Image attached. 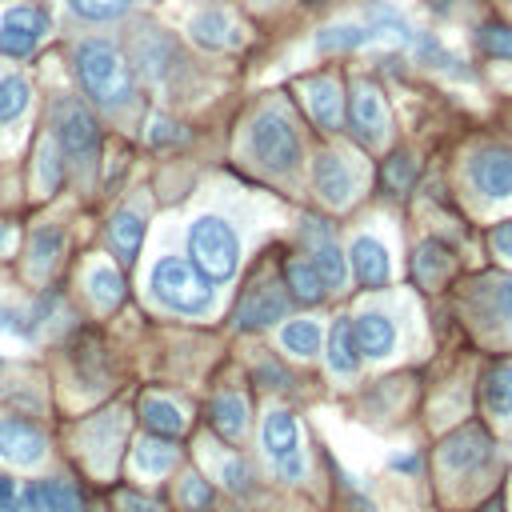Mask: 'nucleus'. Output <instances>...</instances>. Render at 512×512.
<instances>
[{
    "label": "nucleus",
    "instance_id": "37",
    "mask_svg": "<svg viewBox=\"0 0 512 512\" xmlns=\"http://www.w3.org/2000/svg\"><path fill=\"white\" fill-rule=\"evenodd\" d=\"M412 180H416V160H412L408 152H396V156L384 164V184H388L392 192H408Z\"/></svg>",
    "mask_w": 512,
    "mask_h": 512
},
{
    "label": "nucleus",
    "instance_id": "23",
    "mask_svg": "<svg viewBox=\"0 0 512 512\" xmlns=\"http://www.w3.org/2000/svg\"><path fill=\"white\" fill-rule=\"evenodd\" d=\"M108 244H112V252H116L124 264H132L136 252H140V244H144V220H140L132 208L112 212V220H108Z\"/></svg>",
    "mask_w": 512,
    "mask_h": 512
},
{
    "label": "nucleus",
    "instance_id": "9",
    "mask_svg": "<svg viewBox=\"0 0 512 512\" xmlns=\"http://www.w3.org/2000/svg\"><path fill=\"white\" fill-rule=\"evenodd\" d=\"M468 184L484 200H512V148L488 144L468 160Z\"/></svg>",
    "mask_w": 512,
    "mask_h": 512
},
{
    "label": "nucleus",
    "instance_id": "19",
    "mask_svg": "<svg viewBox=\"0 0 512 512\" xmlns=\"http://www.w3.org/2000/svg\"><path fill=\"white\" fill-rule=\"evenodd\" d=\"M24 512H80V496L64 480H32L20 492Z\"/></svg>",
    "mask_w": 512,
    "mask_h": 512
},
{
    "label": "nucleus",
    "instance_id": "12",
    "mask_svg": "<svg viewBox=\"0 0 512 512\" xmlns=\"http://www.w3.org/2000/svg\"><path fill=\"white\" fill-rule=\"evenodd\" d=\"M48 456V436L24 416H0V460L16 468H36Z\"/></svg>",
    "mask_w": 512,
    "mask_h": 512
},
{
    "label": "nucleus",
    "instance_id": "36",
    "mask_svg": "<svg viewBox=\"0 0 512 512\" xmlns=\"http://www.w3.org/2000/svg\"><path fill=\"white\" fill-rule=\"evenodd\" d=\"M68 8L80 16V20H92V24H108V20H120L132 0H68Z\"/></svg>",
    "mask_w": 512,
    "mask_h": 512
},
{
    "label": "nucleus",
    "instance_id": "45",
    "mask_svg": "<svg viewBox=\"0 0 512 512\" xmlns=\"http://www.w3.org/2000/svg\"><path fill=\"white\" fill-rule=\"evenodd\" d=\"M116 508L120 512H156V504L140 492H116Z\"/></svg>",
    "mask_w": 512,
    "mask_h": 512
},
{
    "label": "nucleus",
    "instance_id": "38",
    "mask_svg": "<svg viewBox=\"0 0 512 512\" xmlns=\"http://www.w3.org/2000/svg\"><path fill=\"white\" fill-rule=\"evenodd\" d=\"M480 48L496 60H512V28L508 24H484L480 28Z\"/></svg>",
    "mask_w": 512,
    "mask_h": 512
},
{
    "label": "nucleus",
    "instance_id": "7",
    "mask_svg": "<svg viewBox=\"0 0 512 512\" xmlns=\"http://www.w3.org/2000/svg\"><path fill=\"white\" fill-rule=\"evenodd\" d=\"M312 184L328 208H348L360 192V168L340 152H320L312 164Z\"/></svg>",
    "mask_w": 512,
    "mask_h": 512
},
{
    "label": "nucleus",
    "instance_id": "14",
    "mask_svg": "<svg viewBox=\"0 0 512 512\" xmlns=\"http://www.w3.org/2000/svg\"><path fill=\"white\" fill-rule=\"evenodd\" d=\"M188 36H192V44H200V48H208V52H232V48L244 44V28L232 20L228 8H216V4L200 8V12L188 20Z\"/></svg>",
    "mask_w": 512,
    "mask_h": 512
},
{
    "label": "nucleus",
    "instance_id": "40",
    "mask_svg": "<svg viewBox=\"0 0 512 512\" xmlns=\"http://www.w3.org/2000/svg\"><path fill=\"white\" fill-rule=\"evenodd\" d=\"M220 480H224L228 492H252V468H248L240 456H228V460L220 464Z\"/></svg>",
    "mask_w": 512,
    "mask_h": 512
},
{
    "label": "nucleus",
    "instance_id": "2",
    "mask_svg": "<svg viewBox=\"0 0 512 512\" xmlns=\"http://www.w3.org/2000/svg\"><path fill=\"white\" fill-rule=\"evenodd\" d=\"M148 292L160 308L180 312V316H208L216 308L212 280L184 256H160L148 272Z\"/></svg>",
    "mask_w": 512,
    "mask_h": 512
},
{
    "label": "nucleus",
    "instance_id": "4",
    "mask_svg": "<svg viewBox=\"0 0 512 512\" xmlns=\"http://www.w3.org/2000/svg\"><path fill=\"white\" fill-rule=\"evenodd\" d=\"M248 152L272 172H292L300 164V136L284 108H264L248 124Z\"/></svg>",
    "mask_w": 512,
    "mask_h": 512
},
{
    "label": "nucleus",
    "instance_id": "1",
    "mask_svg": "<svg viewBox=\"0 0 512 512\" xmlns=\"http://www.w3.org/2000/svg\"><path fill=\"white\" fill-rule=\"evenodd\" d=\"M72 68H76L80 88L100 108H128L132 104V96H136L132 68L124 64V56L108 40H80L76 56H72Z\"/></svg>",
    "mask_w": 512,
    "mask_h": 512
},
{
    "label": "nucleus",
    "instance_id": "43",
    "mask_svg": "<svg viewBox=\"0 0 512 512\" xmlns=\"http://www.w3.org/2000/svg\"><path fill=\"white\" fill-rule=\"evenodd\" d=\"M492 300H496V312H500V320H504V324L512 328V276L496 284V292H492Z\"/></svg>",
    "mask_w": 512,
    "mask_h": 512
},
{
    "label": "nucleus",
    "instance_id": "20",
    "mask_svg": "<svg viewBox=\"0 0 512 512\" xmlns=\"http://www.w3.org/2000/svg\"><path fill=\"white\" fill-rule=\"evenodd\" d=\"M328 372L332 376H356L360 372V360H364V352H360V344H356V328H352V320H336L332 328H328Z\"/></svg>",
    "mask_w": 512,
    "mask_h": 512
},
{
    "label": "nucleus",
    "instance_id": "27",
    "mask_svg": "<svg viewBox=\"0 0 512 512\" xmlns=\"http://www.w3.org/2000/svg\"><path fill=\"white\" fill-rule=\"evenodd\" d=\"M380 40V32L372 24H328L316 36L320 52H352V48H372Z\"/></svg>",
    "mask_w": 512,
    "mask_h": 512
},
{
    "label": "nucleus",
    "instance_id": "47",
    "mask_svg": "<svg viewBox=\"0 0 512 512\" xmlns=\"http://www.w3.org/2000/svg\"><path fill=\"white\" fill-rule=\"evenodd\" d=\"M484 512H500V504H488V508H484Z\"/></svg>",
    "mask_w": 512,
    "mask_h": 512
},
{
    "label": "nucleus",
    "instance_id": "31",
    "mask_svg": "<svg viewBox=\"0 0 512 512\" xmlns=\"http://www.w3.org/2000/svg\"><path fill=\"white\" fill-rule=\"evenodd\" d=\"M484 408L496 416V420H508L512 416V364H492L488 376H484Z\"/></svg>",
    "mask_w": 512,
    "mask_h": 512
},
{
    "label": "nucleus",
    "instance_id": "26",
    "mask_svg": "<svg viewBox=\"0 0 512 512\" xmlns=\"http://www.w3.org/2000/svg\"><path fill=\"white\" fill-rule=\"evenodd\" d=\"M280 348L292 352V356H300V360H312V356L324 348V328H320V320H312V316L288 320V324L280 328Z\"/></svg>",
    "mask_w": 512,
    "mask_h": 512
},
{
    "label": "nucleus",
    "instance_id": "30",
    "mask_svg": "<svg viewBox=\"0 0 512 512\" xmlns=\"http://www.w3.org/2000/svg\"><path fill=\"white\" fill-rule=\"evenodd\" d=\"M84 288H88V296L96 300V308H116V304L124 300V276H120L112 264H104V260H96V264L84 272Z\"/></svg>",
    "mask_w": 512,
    "mask_h": 512
},
{
    "label": "nucleus",
    "instance_id": "10",
    "mask_svg": "<svg viewBox=\"0 0 512 512\" xmlns=\"http://www.w3.org/2000/svg\"><path fill=\"white\" fill-rule=\"evenodd\" d=\"M348 124H352V132H356L360 144H368V148H380L384 144V136H388V104H384V96H380L376 84L356 80L352 100H348Z\"/></svg>",
    "mask_w": 512,
    "mask_h": 512
},
{
    "label": "nucleus",
    "instance_id": "5",
    "mask_svg": "<svg viewBox=\"0 0 512 512\" xmlns=\"http://www.w3.org/2000/svg\"><path fill=\"white\" fill-rule=\"evenodd\" d=\"M260 448L272 464V472L288 484L304 480V448H300V428L288 408H268L260 424Z\"/></svg>",
    "mask_w": 512,
    "mask_h": 512
},
{
    "label": "nucleus",
    "instance_id": "33",
    "mask_svg": "<svg viewBox=\"0 0 512 512\" xmlns=\"http://www.w3.org/2000/svg\"><path fill=\"white\" fill-rule=\"evenodd\" d=\"M448 268H452V252L440 244V240H428V244H420L416 248V256H412V272H416V280L420 284H440L444 276H448Z\"/></svg>",
    "mask_w": 512,
    "mask_h": 512
},
{
    "label": "nucleus",
    "instance_id": "46",
    "mask_svg": "<svg viewBox=\"0 0 512 512\" xmlns=\"http://www.w3.org/2000/svg\"><path fill=\"white\" fill-rule=\"evenodd\" d=\"M388 464H392L396 472H404V476H420V456H416V452H396Z\"/></svg>",
    "mask_w": 512,
    "mask_h": 512
},
{
    "label": "nucleus",
    "instance_id": "48",
    "mask_svg": "<svg viewBox=\"0 0 512 512\" xmlns=\"http://www.w3.org/2000/svg\"><path fill=\"white\" fill-rule=\"evenodd\" d=\"M4 240H8V232H4V228H0V244H4Z\"/></svg>",
    "mask_w": 512,
    "mask_h": 512
},
{
    "label": "nucleus",
    "instance_id": "42",
    "mask_svg": "<svg viewBox=\"0 0 512 512\" xmlns=\"http://www.w3.org/2000/svg\"><path fill=\"white\" fill-rule=\"evenodd\" d=\"M492 252L512 264V220H504V224L492 228Z\"/></svg>",
    "mask_w": 512,
    "mask_h": 512
},
{
    "label": "nucleus",
    "instance_id": "25",
    "mask_svg": "<svg viewBox=\"0 0 512 512\" xmlns=\"http://www.w3.org/2000/svg\"><path fill=\"white\" fill-rule=\"evenodd\" d=\"M60 252H64V232L56 224H44L32 232V244H28V272L36 280H44L56 264H60Z\"/></svg>",
    "mask_w": 512,
    "mask_h": 512
},
{
    "label": "nucleus",
    "instance_id": "39",
    "mask_svg": "<svg viewBox=\"0 0 512 512\" xmlns=\"http://www.w3.org/2000/svg\"><path fill=\"white\" fill-rule=\"evenodd\" d=\"M180 504H184L188 512H204V508L212 504V484H208L204 476H184V484H180Z\"/></svg>",
    "mask_w": 512,
    "mask_h": 512
},
{
    "label": "nucleus",
    "instance_id": "44",
    "mask_svg": "<svg viewBox=\"0 0 512 512\" xmlns=\"http://www.w3.org/2000/svg\"><path fill=\"white\" fill-rule=\"evenodd\" d=\"M256 380L268 384V388H284V384H288V372H284L276 360H264V364L256 368Z\"/></svg>",
    "mask_w": 512,
    "mask_h": 512
},
{
    "label": "nucleus",
    "instance_id": "32",
    "mask_svg": "<svg viewBox=\"0 0 512 512\" xmlns=\"http://www.w3.org/2000/svg\"><path fill=\"white\" fill-rule=\"evenodd\" d=\"M364 20L380 32V40H392V44H416L412 24H408L392 4H368V8H364Z\"/></svg>",
    "mask_w": 512,
    "mask_h": 512
},
{
    "label": "nucleus",
    "instance_id": "3",
    "mask_svg": "<svg viewBox=\"0 0 512 512\" xmlns=\"http://www.w3.org/2000/svg\"><path fill=\"white\" fill-rule=\"evenodd\" d=\"M188 252H192V264L212 284L232 280L240 268V236L224 216H212V212H204L188 224Z\"/></svg>",
    "mask_w": 512,
    "mask_h": 512
},
{
    "label": "nucleus",
    "instance_id": "18",
    "mask_svg": "<svg viewBox=\"0 0 512 512\" xmlns=\"http://www.w3.org/2000/svg\"><path fill=\"white\" fill-rule=\"evenodd\" d=\"M300 92H304V104H308L312 120H316L320 128L336 132L340 120H344V96H340V84L328 80V76H316V80H304Z\"/></svg>",
    "mask_w": 512,
    "mask_h": 512
},
{
    "label": "nucleus",
    "instance_id": "17",
    "mask_svg": "<svg viewBox=\"0 0 512 512\" xmlns=\"http://www.w3.org/2000/svg\"><path fill=\"white\" fill-rule=\"evenodd\" d=\"M288 312V296L276 284H256L244 292L240 308H236V328L252 332V328H272L276 320H284Z\"/></svg>",
    "mask_w": 512,
    "mask_h": 512
},
{
    "label": "nucleus",
    "instance_id": "35",
    "mask_svg": "<svg viewBox=\"0 0 512 512\" xmlns=\"http://www.w3.org/2000/svg\"><path fill=\"white\" fill-rule=\"evenodd\" d=\"M36 180H40V192H44V196H56V192H60V184H64V160H60L56 144H40Z\"/></svg>",
    "mask_w": 512,
    "mask_h": 512
},
{
    "label": "nucleus",
    "instance_id": "21",
    "mask_svg": "<svg viewBox=\"0 0 512 512\" xmlns=\"http://www.w3.org/2000/svg\"><path fill=\"white\" fill-rule=\"evenodd\" d=\"M208 420L224 440H244L248 432V400L240 392H216L208 404Z\"/></svg>",
    "mask_w": 512,
    "mask_h": 512
},
{
    "label": "nucleus",
    "instance_id": "6",
    "mask_svg": "<svg viewBox=\"0 0 512 512\" xmlns=\"http://www.w3.org/2000/svg\"><path fill=\"white\" fill-rule=\"evenodd\" d=\"M52 120H56V144L64 148V156L92 168L100 156V128H96L92 112L80 100H60Z\"/></svg>",
    "mask_w": 512,
    "mask_h": 512
},
{
    "label": "nucleus",
    "instance_id": "8",
    "mask_svg": "<svg viewBox=\"0 0 512 512\" xmlns=\"http://www.w3.org/2000/svg\"><path fill=\"white\" fill-rule=\"evenodd\" d=\"M44 32H48V16H44L40 8H32V4H12V8H4V16H0V52H4L8 60H24V56L36 52V44L44 40Z\"/></svg>",
    "mask_w": 512,
    "mask_h": 512
},
{
    "label": "nucleus",
    "instance_id": "24",
    "mask_svg": "<svg viewBox=\"0 0 512 512\" xmlns=\"http://www.w3.org/2000/svg\"><path fill=\"white\" fill-rule=\"evenodd\" d=\"M136 60H140V72H144L148 80H160V76H168V72L176 68L180 56H176V48H172L168 36L148 32V36L136 40Z\"/></svg>",
    "mask_w": 512,
    "mask_h": 512
},
{
    "label": "nucleus",
    "instance_id": "41",
    "mask_svg": "<svg viewBox=\"0 0 512 512\" xmlns=\"http://www.w3.org/2000/svg\"><path fill=\"white\" fill-rule=\"evenodd\" d=\"M184 136L176 132V124L172 120H164V116H156L152 120V128H148V144H156V148H168V144H180Z\"/></svg>",
    "mask_w": 512,
    "mask_h": 512
},
{
    "label": "nucleus",
    "instance_id": "34",
    "mask_svg": "<svg viewBox=\"0 0 512 512\" xmlns=\"http://www.w3.org/2000/svg\"><path fill=\"white\" fill-rule=\"evenodd\" d=\"M32 104V84L20 72L0 76V124H16Z\"/></svg>",
    "mask_w": 512,
    "mask_h": 512
},
{
    "label": "nucleus",
    "instance_id": "15",
    "mask_svg": "<svg viewBox=\"0 0 512 512\" xmlns=\"http://www.w3.org/2000/svg\"><path fill=\"white\" fill-rule=\"evenodd\" d=\"M348 264L364 288H384L392 280V252L376 232H360L348 248Z\"/></svg>",
    "mask_w": 512,
    "mask_h": 512
},
{
    "label": "nucleus",
    "instance_id": "13",
    "mask_svg": "<svg viewBox=\"0 0 512 512\" xmlns=\"http://www.w3.org/2000/svg\"><path fill=\"white\" fill-rule=\"evenodd\" d=\"M488 456H492V444H488V436H484L476 424L456 428V432L440 444V468L452 472V476H472V472H480V468L488 464Z\"/></svg>",
    "mask_w": 512,
    "mask_h": 512
},
{
    "label": "nucleus",
    "instance_id": "11",
    "mask_svg": "<svg viewBox=\"0 0 512 512\" xmlns=\"http://www.w3.org/2000/svg\"><path fill=\"white\" fill-rule=\"evenodd\" d=\"M304 240H308V248H312V264H316V272L324 276V284H328V292H340L344 284H348V252L332 240V232H328V224L320 220V216H304Z\"/></svg>",
    "mask_w": 512,
    "mask_h": 512
},
{
    "label": "nucleus",
    "instance_id": "49",
    "mask_svg": "<svg viewBox=\"0 0 512 512\" xmlns=\"http://www.w3.org/2000/svg\"><path fill=\"white\" fill-rule=\"evenodd\" d=\"M256 4H272V0H256Z\"/></svg>",
    "mask_w": 512,
    "mask_h": 512
},
{
    "label": "nucleus",
    "instance_id": "22",
    "mask_svg": "<svg viewBox=\"0 0 512 512\" xmlns=\"http://www.w3.org/2000/svg\"><path fill=\"white\" fill-rule=\"evenodd\" d=\"M180 460V448L168 444V440H156V436H144L136 448H132V472L144 476V480H156V476H168Z\"/></svg>",
    "mask_w": 512,
    "mask_h": 512
},
{
    "label": "nucleus",
    "instance_id": "28",
    "mask_svg": "<svg viewBox=\"0 0 512 512\" xmlns=\"http://www.w3.org/2000/svg\"><path fill=\"white\" fill-rule=\"evenodd\" d=\"M284 280H288V296L300 300V304H320L328 296V284H324V276L316 272L312 260H288Z\"/></svg>",
    "mask_w": 512,
    "mask_h": 512
},
{
    "label": "nucleus",
    "instance_id": "29",
    "mask_svg": "<svg viewBox=\"0 0 512 512\" xmlns=\"http://www.w3.org/2000/svg\"><path fill=\"white\" fill-rule=\"evenodd\" d=\"M140 416H144V424H148L156 436H180V432L188 428L184 408L172 404V400H164V396H144V400H140Z\"/></svg>",
    "mask_w": 512,
    "mask_h": 512
},
{
    "label": "nucleus",
    "instance_id": "16",
    "mask_svg": "<svg viewBox=\"0 0 512 512\" xmlns=\"http://www.w3.org/2000/svg\"><path fill=\"white\" fill-rule=\"evenodd\" d=\"M352 328H356V344H360V352L368 360H388L396 352L400 332H396V320L384 308H360Z\"/></svg>",
    "mask_w": 512,
    "mask_h": 512
}]
</instances>
